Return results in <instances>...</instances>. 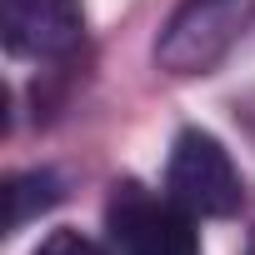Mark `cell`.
Instances as JSON below:
<instances>
[{
	"instance_id": "6da1fadb",
	"label": "cell",
	"mask_w": 255,
	"mask_h": 255,
	"mask_svg": "<svg viewBox=\"0 0 255 255\" xmlns=\"http://www.w3.org/2000/svg\"><path fill=\"white\" fill-rule=\"evenodd\" d=\"M250 20L255 0H180L155 40V60L165 75H210Z\"/></svg>"
},
{
	"instance_id": "8992f818",
	"label": "cell",
	"mask_w": 255,
	"mask_h": 255,
	"mask_svg": "<svg viewBox=\"0 0 255 255\" xmlns=\"http://www.w3.org/2000/svg\"><path fill=\"white\" fill-rule=\"evenodd\" d=\"M35 255H105L90 235H80V230H50L40 245H35Z\"/></svg>"
},
{
	"instance_id": "277c9868",
	"label": "cell",
	"mask_w": 255,
	"mask_h": 255,
	"mask_svg": "<svg viewBox=\"0 0 255 255\" xmlns=\"http://www.w3.org/2000/svg\"><path fill=\"white\" fill-rule=\"evenodd\" d=\"M85 40L80 0H5V45L10 55L60 60Z\"/></svg>"
},
{
	"instance_id": "5b68a950",
	"label": "cell",
	"mask_w": 255,
	"mask_h": 255,
	"mask_svg": "<svg viewBox=\"0 0 255 255\" xmlns=\"http://www.w3.org/2000/svg\"><path fill=\"white\" fill-rule=\"evenodd\" d=\"M5 200H10L5 225H10V230H20V225H30L40 210H50V205L60 200V180H55L50 170H25V175H10Z\"/></svg>"
},
{
	"instance_id": "7a4b0ae2",
	"label": "cell",
	"mask_w": 255,
	"mask_h": 255,
	"mask_svg": "<svg viewBox=\"0 0 255 255\" xmlns=\"http://www.w3.org/2000/svg\"><path fill=\"white\" fill-rule=\"evenodd\" d=\"M105 230L120 255H200L195 215L175 195H155L135 180H120L110 190Z\"/></svg>"
},
{
	"instance_id": "3957f363",
	"label": "cell",
	"mask_w": 255,
	"mask_h": 255,
	"mask_svg": "<svg viewBox=\"0 0 255 255\" xmlns=\"http://www.w3.org/2000/svg\"><path fill=\"white\" fill-rule=\"evenodd\" d=\"M165 195H175L190 215H210V220H225L240 210V170L230 160V150L210 135V130H180L175 145H170V160H165Z\"/></svg>"
},
{
	"instance_id": "52a82bcc",
	"label": "cell",
	"mask_w": 255,
	"mask_h": 255,
	"mask_svg": "<svg viewBox=\"0 0 255 255\" xmlns=\"http://www.w3.org/2000/svg\"><path fill=\"white\" fill-rule=\"evenodd\" d=\"M250 255H255V245H250Z\"/></svg>"
}]
</instances>
